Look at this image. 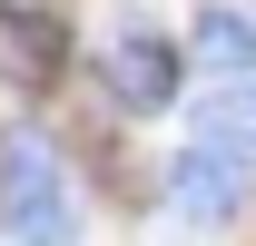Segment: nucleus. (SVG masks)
I'll use <instances>...</instances> for the list:
<instances>
[{"mask_svg":"<svg viewBox=\"0 0 256 246\" xmlns=\"http://www.w3.org/2000/svg\"><path fill=\"white\" fill-rule=\"evenodd\" d=\"M98 89L118 108H138V118H158L178 98V40L158 30V10H118L98 30Z\"/></svg>","mask_w":256,"mask_h":246,"instance_id":"nucleus-1","label":"nucleus"},{"mask_svg":"<svg viewBox=\"0 0 256 246\" xmlns=\"http://www.w3.org/2000/svg\"><path fill=\"white\" fill-rule=\"evenodd\" d=\"M10 236L20 246H79V207H69L60 158L40 138H10Z\"/></svg>","mask_w":256,"mask_h":246,"instance_id":"nucleus-2","label":"nucleus"},{"mask_svg":"<svg viewBox=\"0 0 256 246\" xmlns=\"http://www.w3.org/2000/svg\"><path fill=\"white\" fill-rule=\"evenodd\" d=\"M236 197H246V158L188 138V148H178V168H168V207L188 216V226H226V216H236Z\"/></svg>","mask_w":256,"mask_h":246,"instance_id":"nucleus-3","label":"nucleus"},{"mask_svg":"<svg viewBox=\"0 0 256 246\" xmlns=\"http://www.w3.org/2000/svg\"><path fill=\"white\" fill-rule=\"evenodd\" d=\"M188 50H197L207 69H217L226 89H236V79H256V20H246V10H197Z\"/></svg>","mask_w":256,"mask_h":246,"instance_id":"nucleus-4","label":"nucleus"},{"mask_svg":"<svg viewBox=\"0 0 256 246\" xmlns=\"http://www.w3.org/2000/svg\"><path fill=\"white\" fill-rule=\"evenodd\" d=\"M197 138H207V148L256 158V79H236V89H217V98H207V108H197Z\"/></svg>","mask_w":256,"mask_h":246,"instance_id":"nucleus-5","label":"nucleus"}]
</instances>
